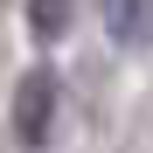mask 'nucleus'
<instances>
[{
    "mask_svg": "<svg viewBox=\"0 0 153 153\" xmlns=\"http://www.w3.org/2000/svg\"><path fill=\"white\" fill-rule=\"evenodd\" d=\"M56 105H63V84H56V70H28L21 76V91H14V139L21 146H49V132H56Z\"/></svg>",
    "mask_w": 153,
    "mask_h": 153,
    "instance_id": "nucleus-1",
    "label": "nucleus"
},
{
    "mask_svg": "<svg viewBox=\"0 0 153 153\" xmlns=\"http://www.w3.org/2000/svg\"><path fill=\"white\" fill-rule=\"evenodd\" d=\"M70 14H76V0H28V28H35V42H56V35L70 28Z\"/></svg>",
    "mask_w": 153,
    "mask_h": 153,
    "instance_id": "nucleus-2",
    "label": "nucleus"
},
{
    "mask_svg": "<svg viewBox=\"0 0 153 153\" xmlns=\"http://www.w3.org/2000/svg\"><path fill=\"white\" fill-rule=\"evenodd\" d=\"M139 21H146V0H118V42L139 49Z\"/></svg>",
    "mask_w": 153,
    "mask_h": 153,
    "instance_id": "nucleus-3",
    "label": "nucleus"
}]
</instances>
